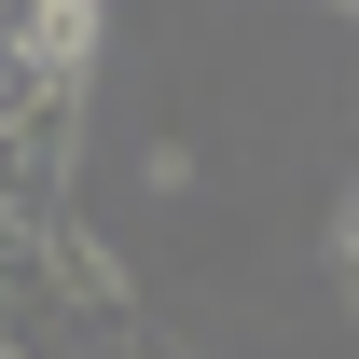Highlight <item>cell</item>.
Here are the masks:
<instances>
[{"mask_svg":"<svg viewBox=\"0 0 359 359\" xmlns=\"http://www.w3.org/2000/svg\"><path fill=\"white\" fill-rule=\"evenodd\" d=\"M97 14H111V0H0V152L42 166V180H55V152H69V111H83Z\"/></svg>","mask_w":359,"mask_h":359,"instance_id":"6da1fadb","label":"cell"},{"mask_svg":"<svg viewBox=\"0 0 359 359\" xmlns=\"http://www.w3.org/2000/svg\"><path fill=\"white\" fill-rule=\"evenodd\" d=\"M332 276H359V180H346V208H332Z\"/></svg>","mask_w":359,"mask_h":359,"instance_id":"7a4b0ae2","label":"cell"}]
</instances>
